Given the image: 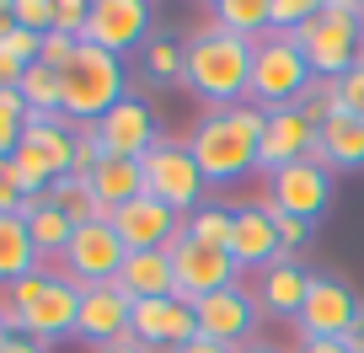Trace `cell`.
<instances>
[{
	"label": "cell",
	"instance_id": "6da1fadb",
	"mask_svg": "<svg viewBox=\"0 0 364 353\" xmlns=\"http://www.w3.org/2000/svg\"><path fill=\"white\" fill-rule=\"evenodd\" d=\"M262 129H268V113H262V107H252V102L204 113V124H198L193 139H188L198 171H204V183H241V177L257 166Z\"/></svg>",
	"mask_w": 364,
	"mask_h": 353
},
{
	"label": "cell",
	"instance_id": "7a4b0ae2",
	"mask_svg": "<svg viewBox=\"0 0 364 353\" xmlns=\"http://www.w3.org/2000/svg\"><path fill=\"white\" fill-rule=\"evenodd\" d=\"M182 48H188L182 80L193 86V97H204V102H209V113L247 102V92H252V54H257V43H247V38H236V33H220V27H204V33H193Z\"/></svg>",
	"mask_w": 364,
	"mask_h": 353
},
{
	"label": "cell",
	"instance_id": "3957f363",
	"mask_svg": "<svg viewBox=\"0 0 364 353\" xmlns=\"http://www.w3.org/2000/svg\"><path fill=\"white\" fill-rule=\"evenodd\" d=\"M124 97H129L124 92V59L107 54V48L80 43L75 59L59 70V113H65L70 124H80V129L102 124Z\"/></svg>",
	"mask_w": 364,
	"mask_h": 353
},
{
	"label": "cell",
	"instance_id": "277c9868",
	"mask_svg": "<svg viewBox=\"0 0 364 353\" xmlns=\"http://www.w3.org/2000/svg\"><path fill=\"white\" fill-rule=\"evenodd\" d=\"M295 48L306 54V65L316 70V80H338L359 65L364 48V6L353 0H321L316 16L306 27H295Z\"/></svg>",
	"mask_w": 364,
	"mask_h": 353
},
{
	"label": "cell",
	"instance_id": "5b68a950",
	"mask_svg": "<svg viewBox=\"0 0 364 353\" xmlns=\"http://www.w3.org/2000/svg\"><path fill=\"white\" fill-rule=\"evenodd\" d=\"M316 86V70L306 65V54L295 48V38L268 33L252 54V92L247 102L262 107V113H279V107H300L306 92Z\"/></svg>",
	"mask_w": 364,
	"mask_h": 353
},
{
	"label": "cell",
	"instance_id": "8992f818",
	"mask_svg": "<svg viewBox=\"0 0 364 353\" xmlns=\"http://www.w3.org/2000/svg\"><path fill=\"white\" fill-rule=\"evenodd\" d=\"M145 193L150 198H161V204L171 209V214H193V209H204V171H198V161H193V150L188 145H177V139H156V145L145 150Z\"/></svg>",
	"mask_w": 364,
	"mask_h": 353
},
{
	"label": "cell",
	"instance_id": "52a82bcc",
	"mask_svg": "<svg viewBox=\"0 0 364 353\" xmlns=\"http://www.w3.org/2000/svg\"><path fill=\"white\" fill-rule=\"evenodd\" d=\"M166 251H171V273H177V300L198 305V300L220 295V289H236L241 268L230 262V251L204 246V241H188V236H177Z\"/></svg>",
	"mask_w": 364,
	"mask_h": 353
},
{
	"label": "cell",
	"instance_id": "ba28073f",
	"mask_svg": "<svg viewBox=\"0 0 364 353\" xmlns=\"http://www.w3.org/2000/svg\"><path fill=\"white\" fill-rule=\"evenodd\" d=\"M124 241H118V230L107 225V219H91V225H75V236H70V246H65V278L70 284H80V289H91V284H113L118 278V268H124Z\"/></svg>",
	"mask_w": 364,
	"mask_h": 353
},
{
	"label": "cell",
	"instance_id": "9c48e42d",
	"mask_svg": "<svg viewBox=\"0 0 364 353\" xmlns=\"http://www.w3.org/2000/svg\"><path fill=\"white\" fill-rule=\"evenodd\" d=\"M6 316H11V332H27V337H38L43 348H48V342H59V337H75V321H80V284H70L65 273H59V278L48 273L43 295H38L22 316L6 305Z\"/></svg>",
	"mask_w": 364,
	"mask_h": 353
},
{
	"label": "cell",
	"instance_id": "30bf717a",
	"mask_svg": "<svg viewBox=\"0 0 364 353\" xmlns=\"http://www.w3.org/2000/svg\"><path fill=\"white\" fill-rule=\"evenodd\" d=\"M295 321H300V332H306V337L348 342V332L364 321V305H359V295H353L343 278L316 273V284H311V295H306V305H300Z\"/></svg>",
	"mask_w": 364,
	"mask_h": 353
},
{
	"label": "cell",
	"instance_id": "8fae6325",
	"mask_svg": "<svg viewBox=\"0 0 364 353\" xmlns=\"http://www.w3.org/2000/svg\"><path fill=\"white\" fill-rule=\"evenodd\" d=\"M107 225L118 230L124 251H166L171 241L182 236V214H171V209L161 204V198H150V193H139V198H129L124 209H113Z\"/></svg>",
	"mask_w": 364,
	"mask_h": 353
},
{
	"label": "cell",
	"instance_id": "7c38bea8",
	"mask_svg": "<svg viewBox=\"0 0 364 353\" xmlns=\"http://www.w3.org/2000/svg\"><path fill=\"white\" fill-rule=\"evenodd\" d=\"M327 204H332V171L311 166V161H295L268 177V209H279V214L316 219L327 214Z\"/></svg>",
	"mask_w": 364,
	"mask_h": 353
},
{
	"label": "cell",
	"instance_id": "4fadbf2b",
	"mask_svg": "<svg viewBox=\"0 0 364 353\" xmlns=\"http://www.w3.org/2000/svg\"><path fill=\"white\" fill-rule=\"evenodd\" d=\"M129 332H134L150 353H156V348L177 353L182 342L198 337V316H193V305H188V300H177V295H166V300H134Z\"/></svg>",
	"mask_w": 364,
	"mask_h": 353
},
{
	"label": "cell",
	"instance_id": "5bb4252c",
	"mask_svg": "<svg viewBox=\"0 0 364 353\" xmlns=\"http://www.w3.org/2000/svg\"><path fill=\"white\" fill-rule=\"evenodd\" d=\"M150 16L156 11H150L145 0H91V22H86V38H80V43L107 48V54L124 59L129 48L150 33Z\"/></svg>",
	"mask_w": 364,
	"mask_h": 353
},
{
	"label": "cell",
	"instance_id": "9a60e30c",
	"mask_svg": "<svg viewBox=\"0 0 364 353\" xmlns=\"http://www.w3.org/2000/svg\"><path fill=\"white\" fill-rule=\"evenodd\" d=\"M129 316H134V300H129L118 284H91V289H80L75 337L97 342V348H113V342L129 337Z\"/></svg>",
	"mask_w": 364,
	"mask_h": 353
},
{
	"label": "cell",
	"instance_id": "2e32d148",
	"mask_svg": "<svg viewBox=\"0 0 364 353\" xmlns=\"http://www.w3.org/2000/svg\"><path fill=\"white\" fill-rule=\"evenodd\" d=\"M193 316H198V337L225 342V348H247L252 327H257V305H252V295L241 284L236 289H220V295H209V300H198Z\"/></svg>",
	"mask_w": 364,
	"mask_h": 353
},
{
	"label": "cell",
	"instance_id": "e0dca14e",
	"mask_svg": "<svg viewBox=\"0 0 364 353\" xmlns=\"http://www.w3.org/2000/svg\"><path fill=\"white\" fill-rule=\"evenodd\" d=\"M91 134L102 139L107 156H129V161H145V150L161 139L156 113H150V102H139V97H124L102 124H91Z\"/></svg>",
	"mask_w": 364,
	"mask_h": 353
},
{
	"label": "cell",
	"instance_id": "ac0fdd59",
	"mask_svg": "<svg viewBox=\"0 0 364 353\" xmlns=\"http://www.w3.org/2000/svg\"><path fill=\"white\" fill-rule=\"evenodd\" d=\"M279 257H284V246H279L273 209L268 204H241L236 225H230V262H236V268H262V273H268Z\"/></svg>",
	"mask_w": 364,
	"mask_h": 353
},
{
	"label": "cell",
	"instance_id": "d6986e66",
	"mask_svg": "<svg viewBox=\"0 0 364 353\" xmlns=\"http://www.w3.org/2000/svg\"><path fill=\"white\" fill-rule=\"evenodd\" d=\"M316 145V124L306 118V107H279L268 113V129H262V150H257V166L268 171H284L295 161H306V150Z\"/></svg>",
	"mask_w": 364,
	"mask_h": 353
},
{
	"label": "cell",
	"instance_id": "ffe728a7",
	"mask_svg": "<svg viewBox=\"0 0 364 353\" xmlns=\"http://www.w3.org/2000/svg\"><path fill=\"white\" fill-rule=\"evenodd\" d=\"M113 284L124 289L129 300H166V295H177V273H171V251H129Z\"/></svg>",
	"mask_w": 364,
	"mask_h": 353
},
{
	"label": "cell",
	"instance_id": "44dd1931",
	"mask_svg": "<svg viewBox=\"0 0 364 353\" xmlns=\"http://www.w3.org/2000/svg\"><path fill=\"white\" fill-rule=\"evenodd\" d=\"M86 183H91V193H97V204L113 214V209H124L129 198L145 193V166L129 161V156H102V166L91 171Z\"/></svg>",
	"mask_w": 364,
	"mask_h": 353
},
{
	"label": "cell",
	"instance_id": "7402d4cb",
	"mask_svg": "<svg viewBox=\"0 0 364 353\" xmlns=\"http://www.w3.org/2000/svg\"><path fill=\"white\" fill-rule=\"evenodd\" d=\"M311 284H316V273H306L295 257H279L268 273H262V305H268L273 316H300Z\"/></svg>",
	"mask_w": 364,
	"mask_h": 353
},
{
	"label": "cell",
	"instance_id": "603a6c76",
	"mask_svg": "<svg viewBox=\"0 0 364 353\" xmlns=\"http://www.w3.org/2000/svg\"><path fill=\"white\" fill-rule=\"evenodd\" d=\"M316 139H321V150H327L332 171H359L364 166V118L359 113L338 107V113L316 129Z\"/></svg>",
	"mask_w": 364,
	"mask_h": 353
},
{
	"label": "cell",
	"instance_id": "cb8c5ba5",
	"mask_svg": "<svg viewBox=\"0 0 364 353\" xmlns=\"http://www.w3.org/2000/svg\"><path fill=\"white\" fill-rule=\"evenodd\" d=\"M38 273V246H33V230H27L22 214H0V284L11 289L16 278Z\"/></svg>",
	"mask_w": 364,
	"mask_h": 353
},
{
	"label": "cell",
	"instance_id": "d4e9b609",
	"mask_svg": "<svg viewBox=\"0 0 364 353\" xmlns=\"http://www.w3.org/2000/svg\"><path fill=\"white\" fill-rule=\"evenodd\" d=\"M22 219H27V230H33L38 257H65L70 236H75V219H70L65 209H54L48 198H27V204H22Z\"/></svg>",
	"mask_w": 364,
	"mask_h": 353
},
{
	"label": "cell",
	"instance_id": "484cf974",
	"mask_svg": "<svg viewBox=\"0 0 364 353\" xmlns=\"http://www.w3.org/2000/svg\"><path fill=\"white\" fill-rule=\"evenodd\" d=\"M215 27L220 33H236L247 43H262L268 38V0H215Z\"/></svg>",
	"mask_w": 364,
	"mask_h": 353
},
{
	"label": "cell",
	"instance_id": "4316f807",
	"mask_svg": "<svg viewBox=\"0 0 364 353\" xmlns=\"http://www.w3.org/2000/svg\"><path fill=\"white\" fill-rule=\"evenodd\" d=\"M48 204L54 209H65L70 219H75V225H91V219H107V209L97 204V193H91V183L86 177H75V171H70V177H59L54 188H48Z\"/></svg>",
	"mask_w": 364,
	"mask_h": 353
},
{
	"label": "cell",
	"instance_id": "83f0119b",
	"mask_svg": "<svg viewBox=\"0 0 364 353\" xmlns=\"http://www.w3.org/2000/svg\"><path fill=\"white\" fill-rule=\"evenodd\" d=\"M230 225H236V209H220V204H204L182 219V236L188 241H204V246H220L230 251Z\"/></svg>",
	"mask_w": 364,
	"mask_h": 353
},
{
	"label": "cell",
	"instance_id": "f1b7e54d",
	"mask_svg": "<svg viewBox=\"0 0 364 353\" xmlns=\"http://www.w3.org/2000/svg\"><path fill=\"white\" fill-rule=\"evenodd\" d=\"M16 92H22L27 113H59V70L27 65V75L16 80Z\"/></svg>",
	"mask_w": 364,
	"mask_h": 353
},
{
	"label": "cell",
	"instance_id": "f546056e",
	"mask_svg": "<svg viewBox=\"0 0 364 353\" xmlns=\"http://www.w3.org/2000/svg\"><path fill=\"white\" fill-rule=\"evenodd\" d=\"M22 134H27V102L16 86H0V161L16 156Z\"/></svg>",
	"mask_w": 364,
	"mask_h": 353
},
{
	"label": "cell",
	"instance_id": "4dcf8cb0",
	"mask_svg": "<svg viewBox=\"0 0 364 353\" xmlns=\"http://www.w3.org/2000/svg\"><path fill=\"white\" fill-rule=\"evenodd\" d=\"M11 166H16V183H22V193H27V198H43L48 188H54V171H48V161L38 156V150L27 145V139H22V145H16Z\"/></svg>",
	"mask_w": 364,
	"mask_h": 353
},
{
	"label": "cell",
	"instance_id": "1f68e13d",
	"mask_svg": "<svg viewBox=\"0 0 364 353\" xmlns=\"http://www.w3.org/2000/svg\"><path fill=\"white\" fill-rule=\"evenodd\" d=\"M182 65H188L182 43H171V38H150L145 43V75L150 80H182Z\"/></svg>",
	"mask_w": 364,
	"mask_h": 353
},
{
	"label": "cell",
	"instance_id": "d6a6232c",
	"mask_svg": "<svg viewBox=\"0 0 364 353\" xmlns=\"http://www.w3.org/2000/svg\"><path fill=\"white\" fill-rule=\"evenodd\" d=\"M311 16H316V0H268V33H279V38L306 27Z\"/></svg>",
	"mask_w": 364,
	"mask_h": 353
},
{
	"label": "cell",
	"instance_id": "836d02e7",
	"mask_svg": "<svg viewBox=\"0 0 364 353\" xmlns=\"http://www.w3.org/2000/svg\"><path fill=\"white\" fill-rule=\"evenodd\" d=\"M11 11L22 33H38V38L54 33V0H11Z\"/></svg>",
	"mask_w": 364,
	"mask_h": 353
},
{
	"label": "cell",
	"instance_id": "e575fe53",
	"mask_svg": "<svg viewBox=\"0 0 364 353\" xmlns=\"http://www.w3.org/2000/svg\"><path fill=\"white\" fill-rule=\"evenodd\" d=\"M86 22H91V0H54V33L86 38Z\"/></svg>",
	"mask_w": 364,
	"mask_h": 353
},
{
	"label": "cell",
	"instance_id": "d590c367",
	"mask_svg": "<svg viewBox=\"0 0 364 353\" xmlns=\"http://www.w3.org/2000/svg\"><path fill=\"white\" fill-rule=\"evenodd\" d=\"M332 97H338V107H348V113H364V59L348 70V75L332 80Z\"/></svg>",
	"mask_w": 364,
	"mask_h": 353
},
{
	"label": "cell",
	"instance_id": "8d00e7d4",
	"mask_svg": "<svg viewBox=\"0 0 364 353\" xmlns=\"http://www.w3.org/2000/svg\"><path fill=\"white\" fill-rule=\"evenodd\" d=\"M22 204H27V193H22V183H16L11 156H6L0 161V214H22Z\"/></svg>",
	"mask_w": 364,
	"mask_h": 353
},
{
	"label": "cell",
	"instance_id": "74e56055",
	"mask_svg": "<svg viewBox=\"0 0 364 353\" xmlns=\"http://www.w3.org/2000/svg\"><path fill=\"white\" fill-rule=\"evenodd\" d=\"M75 48H80V38L48 33V38H43V54H38V65H48V70H65L70 59H75Z\"/></svg>",
	"mask_w": 364,
	"mask_h": 353
},
{
	"label": "cell",
	"instance_id": "f35d334b",
	"mask_svg": "<svg viewBox=\"0 0 364 353\" xmlns=\"http://www.w3.org/2000/svg\"><path fill=\"white\" fill-rule=\"evenodd\" d=\"M273 225H279V246H284V257L311 241V219H295V214H279V209H273Z\"/></svg>",
	"mask_w": 364,
	"mask_h": 353
},
{
	"label": "cell",
	"instance_id": "ab89813d",
	"mask_svg": "<svg viewBox=\"0 0 364 353\" xmlns=\"http://www.w3.org/2000/svg\"><path fill=\"white\" fill-rule=\"evenodd\" d=\"M0 353H48L38 337H27V332H11V337L0 342Z\"/></svg>",
	"mask_w": 364,
	"mask_h": 353
},
{
	"label": "cell",
	"instance_id": "60d3db41",
	"mask_svg": "<svg viewBox=\"0 0 364 353\" xmlns=\"http://www.w3.org/2000/svg\"><path fill=\"white\" fill-rule=\"evenodd\" d=\"M300 353H348V342H332V337H306Z\"/></svg>",
	"mask_w": 364,
	"mask_h": 353
},
{
	"label": "cell",
	"instance_id": "b9f144b4",
	"mask_svg": "<svg viewBox=\"0 0 364 353\" xmlns=\"http://www.w3.org/2000/svg\"><path fill=\"white\" fill-rule=\"evenodd\" d=\"M177 353H241V348H225V342H209V337H193V342H182Z\"/></svg>",
	"mask_w": 364,
	"mask_h": 353
},
{
	"label": "cell",
	"instance_id": "7bdbcfd3",
	"mask_svg": "<svg viewBox=\"0 0 364 353\" xmlns=\"http://www.w3.org/2000/svg\"><path fill=\"white\" fill-rule=\"evenodd\" d=\"M97 353H150V348H145V342L134 337V332H129L124 342H113V348H97Z\"/></svg>",
	"mask_w": 364,
	"mask_h": 353
},
{
	"label": "cell",
	"instance_id": "ee69618b",
	"mask_svg": "<svg viewBox=\"0 0 364 353\" xmlns=\"http://www.w3.org/2000/svg\"><path fill=\"white\" fill-rule=\"evenodd\" d=\"M16 33V11H11V0H0V38H11Z\"/></svg>",
	"mask_w": 364,
	"mask_h": 353
},
{
	"label": "cell",
	"instance_id": "f6af8a7d",
	"mask_svg": "<svg viewBox=\"0 0 364 353\" xmlns=\"http://www.w3.org/2000/svg\"><path fill=\"white\" fill-rule=\"evenodd\" d=\"M348 353H364V321H359V327L348 332Z\"/></svg>",
	"mask_w": 364,
	"mask_h": 353
},
{
	"label": "cell",
	"instance_id": "bcb514c9",
	"mask_svg": "<svg viewBox=\"0 0 364 353\" xmlns=\"http://www.w3.org/2000/svg\"><path fill=\"white\" fill-rule=\"evenodd\" d=\"M11 337V316H6V300H0V342Z\"/></svg>",
	"mask_w": 364,
	"mask_h": 353
},
{
	"label": "cell",
	"instance_id": "7dc6e473",
	"mask_svg": "<svg viewBox=\"0 0 364 353\" xmlns=\"http://www.w3.org/2000/svg\"><path fill=\"white\" fill-rule=\"evenodd\" d=\"M241 353H279V348H273V342H247Z\"/></svg>",
	"mask_w": 364,
	"mask_h": 353
},
{
	"label": "cell",
	"instance_id": "c3c4849f",
	"mask_svg": "<svg viewBox=\"0 0 364 353\" xmlns=\"http://www.w3.org/2000/svg\"><path fill=\"white\" fill-rule=\"evenodd\" d=\"M359 59H364V48H359Z\"/></svg>",
	"mask_w": 364,
	"mask_h": 353
}]
</instances>
